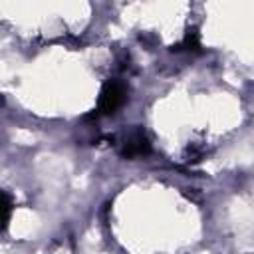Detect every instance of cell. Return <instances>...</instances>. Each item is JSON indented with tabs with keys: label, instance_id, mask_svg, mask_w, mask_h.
Returning a JSON list of instances; mask_svg holds the SVG:
<instances>
[{
	"label": "cell",
	"instance_id": "1",
	"mask_svg": "<svg viewBox=\"0 0 254 254\" xmlns=\"http://www.w3.org/2000/svg\"><path fill=\"white\" fill-rule=\"evenodd\" d=\"M127 99V85L119 79H107L99 91V99H97V107L93 111L91 117L97 115H113L117 113V109L125 103Z\"/></svg>",
	"mask_w": 254,
	"mask_h": 254
},
{
	"label": "cell",
	"instance_id": "2",
	"mask_svg": "<svg viewBox=\"0 0 254 254\" xmlns=\"http://www.w3.org/2000/svg\"><path fill=\"white\" fill-rule=\"evenodd\" d=\"M119 153H121L123 159H129V161H133V159H137V157H147V155L151 153V141H149L147 133H145L141 127L133 129V131L125 137V141H123Z\"/></svg>",
	"mask_w": 254,
	"mask_h": 254
},
{
	"label": "cell",
	"instance_id": "3",
	"mask_svg": "<svg viewBox=\"0 0 254 254\" xmlns=\"http://www.w3.org/2000/svg\"><path fill=\"white\" fill-rule=\"evenodd\" d=\"M171 52H200V34L196 28H189L179 44L171 46Z\"/></svg>",
	"mask_w": 254,
	"mask_h": 254
},
{
	"label": "cell",
	"instance_id": "4",
	"mask_svg": "<svg viewBox=\"0 0 254 254\" xmlns=\"http://www.w3.org/2000/svg\"><path fill=\"white\" fill-rule=\"evenodd\" d=\"M12 210H14V200L8 192H4L0 189V230H6L12 218Z\"/></svg>",
	"mask_w": 254,
	"mask_h": 254
},
{
	"label": "cell",
	"instance_id": "5",
	"mask_svg": "<svg viewBox=\"0 0 254 254\" xmlns=\"http://www.w3.org/2000/svg\"><path fill=\"white\" fill-rule=\"evenodd\" d=\"M202 157H204V151L202 149H198L194 145H190L187 149V163H198V161H202Z\"/></svg>",
	"mask_w": 254,
	"mask_h": 254
}]
</instances>
